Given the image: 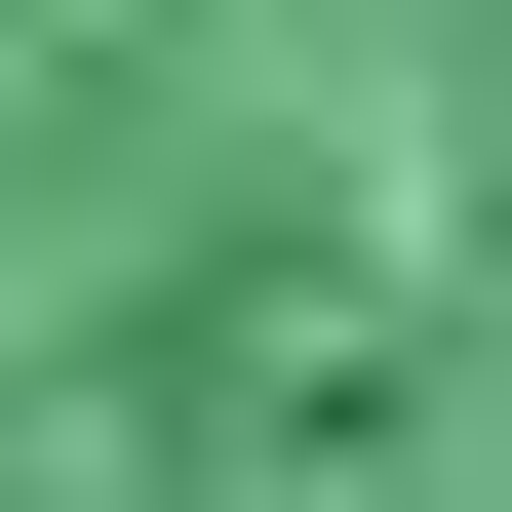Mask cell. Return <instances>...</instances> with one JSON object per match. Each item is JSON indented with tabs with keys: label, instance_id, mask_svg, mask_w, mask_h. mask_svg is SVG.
Segmentation results:
<instances>
[{
	"label": "cell",
	"instance_id": "1",
	"mask_svg": "<svg viewBox=\"0 0 512 512\" xmlns=\"http://www.w3.org/2000/svg\"><path fill=\"white\" fill-rule=\"evenodd\" d=\"M0 512H512V0H0Z\"/></svg>",
	"mask_w": 512,
	"mask_h": 512
}]
</instances>
